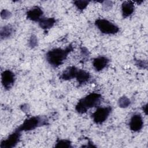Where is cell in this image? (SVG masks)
I'll list each match as a JSON object with an SVG mask.
<instances>
[{
  "label": "cell",
  "mask_w": 148,
  "mask_h": 148,
  "mask_svg": "<svg viewBox=\"0 0 148 148\" xmlns=\"http://www.w3.org/2000/svg\"><path fill=\"white\" fill-rule=\"evenodd\" d=\"M73 50V46L70 44L64 49L54 48L48 51L46 54L47 62L54 68L61 65L66 59L68 54Z\"/></svg>",
  "instance_id": "cell-1"
},
{
  "label": "cell",
  "mask_w": 148,
  "mask_h": 148,
  "mask_svg": "<svg viewBox=\"0 0 148 148\" xmlns=\"http://www.w3.org/2000/svg\"><path fill=\"white\" fill-rule=\"evenodd\" d=\"M102 95L97 92H91L81 98L75 106L76 111L79 114H83L92 108L98 106L101 102Z\"/></svg>",
  "instance_id": "cell-2"
},
{
  "label": "cell",
  "mask_w": 148,
  "mask_h": 148,
  "mask_svg": "<svg viewBox=\"0 0 148 148\" xmlns=\"http://www.w3.org/2000/svg\"><path fill=\"white\" fill-rule=\"evenodd\" d=\"M49 120L45 116H32L26 119L16 130L18 131H29L35 128L48 124Z\"/></svg>",
  "instance_id": "cell-3"
},
{
  "label": "cell",
  "mask_w": 148,
  "mask_h": 148,
  "mask_svg": "<svg viewBox=\"0 0 148 148\" xmlns=\"http://www.w3.org/2000/svg\"><path fill=\"white\" fill-rule=\"evenodd\" d=\"M94 24L99 31L104 34L114 35L120 31V28L117 25L106 19L98 18Z\"/></svg>",
  "instance_id": "cell-4"
},
{
  "label": "cell",
  "mask_w": 148,
  "mask_h": 148,
  "mask_svg": "<svg viewBox=\"0 0 148 148\" xmlns=\"http://www.w3.org/2000/svg\"><path fill=\"white\" fill-rule=\"evenodd\" d=\"M112 110L110 106L98 108L91 115L93 121L97 124H102L108 119Z\"/></svg>",
  "instance_id": "cell-5"
},
{
  "label": "cell",
  "mask_w": 148,
  "mask_h": 148,
  "mask_svg": "<svg viewBox=\"0 0 148 148\" xmlns=\"http://www.w3.org/2000/svg\"><path fill=\"white\" fill-rule=\"evenodd\" d=\"M21 132L15 130L4 140L1 141V148H12L15 147L19 142L21 138Z\"/></svg>",
  "instance_id": "cell-6"
},
{
  "label": "cell",
  "mask_w": 148,
  "mask_h": 148,
  "mask_svg": "<svg viewBox=\"0 0 148 148\" xmlns=\"http://www.w3.org/2000/svg\"><path fill=\"white\" fill-rule=\"evenodd\" d=\"M14 73L10 70H5L1 73V83L6 90H10L14 84Z\"/></svg>",
  "instance_id": "cell-7"
},
{
  "label": "cell",
  "mask_w": 148,
  "mask_h": 148,
  "mask_svg": "<svg viewBox=\"0 0 148 148\" xmlns=\"http://www.w3.org/2000/svg\"><path fill=\"white\" fill-rule=\"evenodd\" d=\"M143 126V120L140 114H134L131 118L129 123V127L134 132L139 131Z\"/></svg>",
  "instance_id": "cell-8"
},
{
  "label": "cell",
  "mask_w": 148,
  "mask_h": 148,
  "mask_svg": "<svg viewBox=\"0 0 148 148\" xmlns=\"http://www.w3.org/2000/svg\"><path fill=\"white\" fill-rule=\"evenodd\" d=\"M43 10L38 6L32 8L26 13L27 18L34 22H39L43 17Z\"/></svg>",
  "instance_id": "cell-9"
},
{
  "label": "cell",
  "mask_w": 148,
  "mask_h": 148,
  "mask_svg": "<svg viewBox=\"0 0 148 148\" xmlns=\"http://www.w3.org/2000/svg\"><path fill=\"white\" fill-rule=\"evenodd\" d=\"M109 62V60L105 56H99L93 59L92 66L95 71L99 72L106 67Z\"/></svg>",
  "instance_id": "cell-10"
},
{
  "label": "cell",
  "mask_w": 148,
  "mask_h": 148,
  "mask_svg": "<svg viewBox=\"0 0 148 148\" xmlns=\"http://www.w3.org/2000/svg\"><path fill=\"white\" fill-rule=\"evenodd\" d=\"M78 68L75 66L67 67L61 74L60 78L63 80H69L76 77Z\"/></svg>",
  "instance_id": "cell-11"
},
{
  "label": "cell",
  "mask_w": 148,
  "mask_h": 148,
  "mask_svg": "<svg viewBox=\"0 0 148 148\" xmlns=\"http://www.w3.org/2000/svg\"><path fill=\"white\" fill-rule=\"evenodd\" d=\"M121 13L123 18H127L133 14L135 10V6L132 1H124L122 3Z\"/></svg>",
  "instance_id": "cell-12"
},
{
  "label": "cell",
  "mask_w": 148,
  "mask_h": 148,
  "mask_svg": "<svg viewBox=\"0 0 148 148\" xmlns=\"http://www.w3.org/2000/svg\"><path fill=\"white\" fill-rule=\"evenodd\" d=\"M90 74L88 72L83 69H79L75 78L79 85L82 86L84 84L88 83L90 79Z\"/></svg>",
  "instance_id": "cell-13"
},
{
  "label": "cell",
  "mask_w": 148,
  "mask_h": 148,
  "mask_svg": "<svg viewBox=\"0 0 148 148\" xmlns=\"http://www.w3.org/2000/svg\"><path fill=\"white\" fill-rule=\"evenodd\" d=\"M56 20L54 17H42L39 23V27L44 29L47 30L51 28L56 24Z\"/></svg>",
  "instance_id": "cell-14"
},
{
  "label": "cell",
  "mask_w": 148,
  "mask_h": 148,
  "mask_svg": "<svg viewBox=\"0 0 148 148\" xmlns=\"http://www.w3.org/2000/svg\"><path fill=\"white\" fill-rule=\"evenodd\" d=\"M14 27L11 24H8L1 27L0 30L1 39L2 40L9 38L14 33Z\"/></svg>",
  "instance_id": "cell-15"
},
{
  "label": "cell",
  "mask_w": 148,
  "mask_h": 148,
  "mask_svg": "<svg viewBox=\"0 0 148 148\" xmlns=\"http://www.w3.org/2000/svg\"><path fill=\"white\" fill-rule=\"evenodd\" d=\"M131 105V100L126 96L121 97L118 100V105L120 108H126Z\"/></svg>",
  "instance_id": "cell-16"
},
{
  "label": "cell",
  "mask_w": 148,
  "mask_h": 148,
  "mask_svg": "<svg viewBox=\"0 0 148 148\" xmlns=\"http://www.w3.org/2000/svg\"><path fill=\"white\" fill-rule=\"evenodd\" d=\"M55 147H71V142L68 139H58L56 140Z\"/></svg>",
  "instance_id": "cell-17"
},
{
  "label": "cell",
  "mask_w": 148,
  "mask_h": 148,
  "mask_svg": "<svg viewBox=\"0 0 148 148\" xmlns=\"http://www.w3.org/2000/svg\"><path fill=\"white\" fill-rule=\"evenodd\" d=\"M90 3V1H84V0H77L73 2V3L76 8L80 11H83L84 10L87 6Z\"/></svg>",
  "instance_id": "cell-18"
},
{
  "label": "cell",
  "mask_w": 148,
  "mask_h": 148,
  "mask_svg": "<svg viewBox=\"0 0 148 148\" xmlns=\"http://www.w3.org/2000/svg\"><path fill=\"white\" fill-rule=\"evenodd\" d=\"M135 64L138 68L140 69H146L147 68V62L146 60L136 59L135 60Z\"/></svg>",
  "instance_id": "cell-19"
},
{
  "label": "cell",
  "mask_w": 148,
  "mask_h": 148,
  "mask_svg": "<svg viewBox=\"0 0 148 148\" xmlns=\"http://www.w3.org/2000/svg\"><path fill=\"white\" fill-rule=\"evenodd\" d=\"M28 45L32 49L35 48L38 46V38L35 35L32 34L31 35L28 41Z\"/></svg>",
  "instance_id": "cell-20"
},
{
  "label": "cell",
  "mask_w": 148,
  "mask_h": 148,
  "mask_svg": "<svg viewBox=\"0 0 148 148\" xmlns=\"http://www.w3.org/2000/svg\"><path fill=\"white\" fill-rule=\"evenodd\" d=\"M12 16V13L7 9H3L1 12V17L2 19L6 20Z\"/></svg>",
  "instance_id": "cell-21"
},
{
  "label": "cell",
  "mask_w": 148,
  "mask_h": 148,
  "mask_svg": "<svg viewBox=\"0 0 148 148\" xmlns=\"http://www.w3.org/2000/svg\"><path fill=\"white\" fill-rule=\"evenodd\" d=\"M103 3L102 4V6L105 10H108L112 8V7L113 6V3L112 1H103Z\"/></svg>",
  "instance_id": "cell-22"
},
{
  "label": "cell",
  "mask_w": 148,
  "mask_h": 148,
  "mask_svg": "<svg viewBox=\"0 0 148 148\" xmlns=\"http://www.w3.org/2000/svg\"><path fill=\"white\" fill-rule=\"evenodd\" d=\"M21 109L23 112H25V111H28V106L26 104H24L23 105V106H21Z\"/></svg>",
  "instance_id": "cell-23"
},
{
  "label": "cell",
  "mask_w": 148,
  "mask_h": 148,
  "mask_svg": "<svg viewBox=\"0 0 148 148\" xmlns=\"http://www.w3.org/2000/svg\"><path fill=\"white\" fill-rule=\"evenodd\" d=\"M142 110L145 113V114H147V104H145L142 106Z\"/></svg>",
  "instance_id": "cell-24"
}]
</instances>
